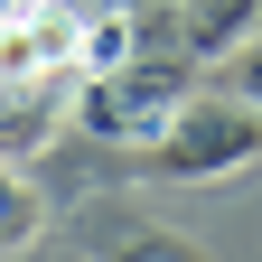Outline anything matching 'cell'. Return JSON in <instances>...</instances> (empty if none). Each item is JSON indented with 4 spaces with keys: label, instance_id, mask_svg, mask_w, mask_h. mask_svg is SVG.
Segmentation results:
<instances>
[{
    "label": "cell",
    "instance_id": "cell-1",
    "mask_svg": "<svg viewBox=\"0 0 262 262\" xmlns=\"http://www.w3.org/2000/svg\"><path fill=\"white\" fill-rule=\"evenodd\" d=\"M187 94H196V56H178V47H141L131 66H113V75H84V94H75V131L150 150V131L169 122Z\"/></svg>",
    "mask_w": 262,
    "mask_h": 262
},
{
    "label": "cell",
    "instance_id": "cell-2",
    "mask_svg": "<svg viewBox=\"0 0 262 262\" xmlns=\"http://www.w3.org/2000/svg\"><path fill=\"white\" fill-rule=\"evenodd\" d=\"M262 159V113L234 103V94H187V103L150 131V169L178 178V187H215Z\"/></svg>",
    "mask_w": 262,
    "mask_h": 262
},
{
    "label": "cell",
    "instance_id": "cell-3",
    "mask_svg": "<svg viewBox=\"0 0 262 262\" xmlns=\"http://www.w3.org/2000/svg\"><path fill=\"white\" fill-rule=\"evenodd\" d=\"M66 66H75V10L0 0V84H56Z\"/></svg>",
    "mask_w": 262,
    "mask_h": 262
},
{
    "label": "cell",
    "instance_id": "cell-4",
    "mask_svg": "<svg viewBox=\"0 0 262 262\" xmlns=\"http://www.w3.org/2000/svg\"><path fill=\"white\" fill-rule=\"evenodd\" d=\"M253 19H262V0H178V10H169V47L196 56V66H215Z\"/></svg>",
    "mask_w": 262,
    "mask_h": 262
},
{
    "label": "cell",
    "instance_id": "cell-5",
    "mask_svg": "<svg viewBox=\"0 0 262 262\" xmlns=\"http://www.w3.org/2000/svg\"><path fill=\"white\" fill-rule=\"evenodd\" d=\"M38 234H47V196L28 187L10 159H0V253H28Z\"/></svg>",
    "mask_w": 262,
    "mask_h": 262
},
{
    "label": "cell",
    "instance_id": "cell-6",
    "mask_svg": "<svg viewBox=\"0 0 262 262\" xmlns=\"http://www.w3.org/2000/svg\"><path fill=\"white\" fill-rule=\"evenodd\" d=\"M215 94H234V103H253V113H262V19L215 56Z\"/></svg>",
    "mask_w": 262,
    "mask_h": 262
}]
</instances>
